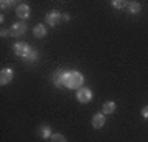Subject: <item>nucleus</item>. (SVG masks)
I'll return each mask as SVG.
<instances>
[{"mask_svg": "<svg viewBox=\"0 0 148 142\" xmlns=\"http://www.w3.org/2000/svg\"><path fill=\"white\" fill-rule=\"evenodd\" d=\"M82 84H84V76H82V73L76 71V69L64 73V88L79 89V88H82Z\"/></svg>", "mask_w": 148, "mask_h": 142, "instance_id": "f257e3e1", "label": "nucleus"}, {"mask_svg": "<svg viewBox=\"0 0 148 142\" xmlns=\"http://www.w3.org/2000/svg\"><path fill=\"white\" fill-rule=\"evenodd\" d=\"M13 51H15L16 56H20V58H28L30 56V53L33 51V48L28 45V43L25 42H16L15 45H13Z\"/></svg>", "mask_w": 148, "mask_h": 142, "instance_id": "f03ea898", "label": "nucleus"}, {"mask_svg": "<svg viewBox=\"0 0 148 142\" xmlns=\"http://www.w3.org/2000/svg\"><path fill=\"white\" fill-rule=\"evenodd\" d=\"M76 98H77L79 103L87 104V103H90V99H92V91H90L89 88H79L77 93H76Z\"/></svg>", "mask_w": 148, "mask_h": 142, "instance_id": "7ed1b4c3", "label": "nucleus"}, {"mask_svg": "<svg viewBox=\"0 0 148 142\" xmlns=\"http://www.w3.org/2000/svg\"><path fill=\"white\" fill-rule=\"evenodd\" d=\"M27 32V25L25 23H13L10 26V37H21V35H25Z\"/></svg>", "mask_w": 148, "mask_h": 142, "instance_id": "20e7f679", "label": "nucleus"}, {"mask_svg": "<svg viewBox=\"0 0 148 142\" xmlns=\"http://www.w3.org/2000/svg\"><path fill=\"white\" fill-rule=\"evenodd\" d=\"M61 20H63V15H61L59 12H56V10L49 12V13L46 15V23L48 25H51V26H56Z\"/></svg>", "mask_w": 148, "mask_h": 142, "instance_id": "39448f33", "label": "nucleus"}, {"mask_svg": "<svg viewBox=\"0 0 148 142\" xmlns=\"http://www.w3.org/2000/svg\"><path fill=\"white\" fill-rule=\"evenodd\" d=\"M13 79V69L10 68H3L0 71V84L3 86V84H8Z\"/></svg>", "mask_w": 148, "mask_h": 142, "instance_id": "423d86ee", "label": "nucleus"}, {"mask_svg": "<svg viewBox=\"0 0 148 142\" xmlns=\"http://www.w3.org/2000/svg\"><path fill=\"white\" fill-rule=\"evenodd\" d=\"M15 12H16V17L21 18V20H27L28 17H30V7H28L27 3H20V5H16Z\"/></svg>", "mask_w": 148, "mask_h": 142, "instance_id": "0eeeda50", "label": "nucleus"}, {"mask_svg": "<svg viewBox=\"0 0 148 142\" xmlns=\"http://www.w3.org/2000/svg\"><path fill=\"white\" fill-rule=\"evenodd\" d=\"M104 124H106V114H104V112H97V114L92 116V126H94L95 129L104 127Z\"/></svg>", "mask_w": 148, "mask_h": 142, "instance_id": "6e6552de", "label": "nucleus"}, {"mask_svg": "<svg viewBox=\"0 0 148 142\" xmlns=\"http://www.w3.org/2000/svg\"><path fill=\"white\" fill-rule=\"evenodd\" d=\"M64 69H58L56 73L53 74V83L58 86V88H64Z\"/></svg>", "mask_w": 148, "mask_h": 142, "instance_id": "1a4fd4ad", "label": "nucleus"}, {"mask_svg": "<svg viewBox=\"0 0 148 142\" xmlns=\"http://www.w3.org/2000/svg\"><path fill=\"white\" fill-rule=\"evenodd\" d=\"M45 35H46V26L43 25V23H38V25H35V28H33V37L43 38Z\"/></svg>", "mask_w": 148, "mask_h": 142, "instance_id": "9d476101", "label": "nucleus"}, {"mask_svg": "<svg viewBox=\"0 0 148 142\" xmlns=\"http://www.w3.org/2000/svg\"><path fill=\"white\" fill-rule=\"evenodd\" d=\"M38 134H40V137H43V139H51V136H53V132H51V127L49 126H41L40 127V131H38Z\"/></svg>", "mask_w": 148, "mask_h": 142, "instance_id": "9b49d317", "label": "nucleus"}, {"mask_svg": "<svg viewBox=\"0 0 148 142\" xmlns=\"http://www.w3.org/2000/svg\"><path fill=\"white\" fill-rule=\"evenodd\" d=\"M102 112L104 114H114L115 112V103L114 101H107L106 104L102 106Z\"/></svg>", "mask_w": 148, "mask_h": 142, "instance_id": "f8f14e48", "label": "nucleus"}, {"mask_svg": "<svg viewBox=\"0 0 148 142\" xmlns=\"http://www.w3.org/2000/svg\"><path fill=\"white\" fill-rule=\"evenodd\" d=\"M127 5H128V12L130 13H135V15L140 13V3L138 2H128Z\"/></svg>", "mask_w": 148, "mask_h": 142, "instance_id": "ddd939ff", "label": "nucleus"}, {"mask_svg": "<svg viewBox=\"0 0 148 142\" xmlns=\"http://www.w3.org/2000/svg\"><path fill=\"white\" fill-rule=\"evenodd\" d=\"M36 60H38V51H36V50H33V51L30 53V56H28V58H25V63H28V64L35 63Z\"/></svg>", "mask_w": 148, "mask_h": 142, "instance_id": "4468645a", "label": "nucleus"}, {"mask_svg": "<svg viewBox=\"0 0 148 142\" xmlns=\"http://www.w3.org/2000/svg\"><path fill=\"white\" fill-rule=\"evenodd\" d=\"M51 142H66V137L63 134H53L51 136Z\"/></svg>", "mask_w": 148, "mask_h": 142, "instance_id": "2eb2a0df", "label": "nucleus"}, {"mask_svg": "<svg viewBox=\"0 0 148 142\" xmlns=\"http://www.w3.org/2000/svg\"><path fill=\"white\" fill-rule=\"evenodd\" d=\"M112 5L115 7V8H123V7L127 5V2H123V0H114Z\"/></svg>", "mask_w": 148, "mask_h": 142, "instance_id": "dca6fc26", "label": "nucleus"}, {"mask_svg": "<svg viewBox=\"0 0 148 142\" xmlns=\"http://www.w3.org/2000/svg\"><path fill=\"white\" fill-rule=\"evenodd\" d=\"M12 5H13V2H10V0H5V2H2V3H0L2 8H8V7H12Z\"/></svg>", "mask_w": 148, "mask_h": 142, "instance_id": "f3484780", "label": "nucleus"}, {"mask_svg": "<svg viewBox=\"0 0 148 142\" xmlns=\"http://www.w3.org/2000/svg\"><path fill=\"white\" fill-rule=\"evenodd\" d=\"M142 116L145 117V119H148V106H145V107L142 109Z\"/></svg>", "mask_w": 148, "mask_h": 142, "instance_id": "a211bd4d", "label": "nucleus"}, {"mask_svg": "<svg viewBox=\"0 0 148 142\" xmlns=\"http://www.w3.org/2000/svg\"><path fill=\"white\" fill-rule=\"evenodd\" d=\"M0 35H2L3 38H7L8 35H10V30H3V28H2V32H0Z\"/></svg>", "mask_w": 148, "mask_h": 142, "instance_id": "6ab92c4d", "label": "nucleus"}]
</instances>
